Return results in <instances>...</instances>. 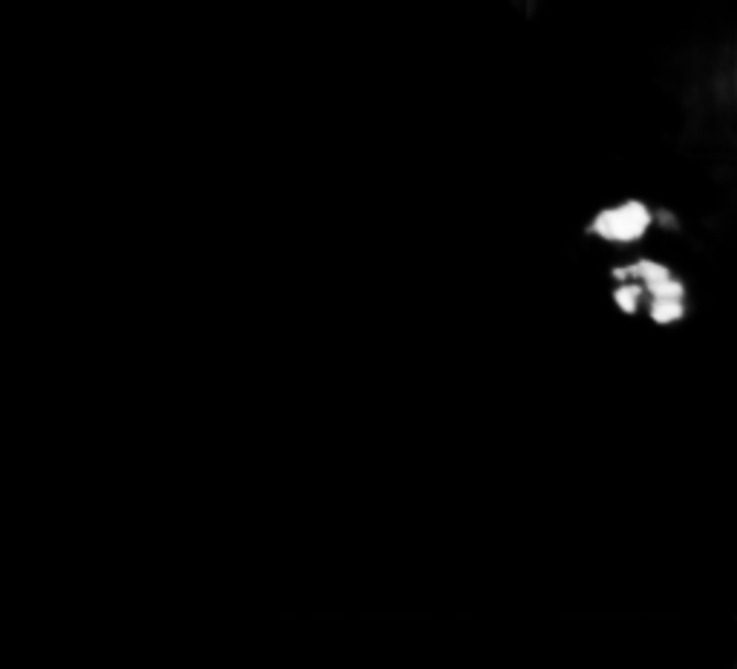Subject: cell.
<instances>
[{"label":"cell","instance_id":"1","mask_svg":"<svg viewBox=\"0 0 737 669\" xmlns=\"http://www.w3.org/2000/svg\"><path fill=\"white\" fill-rule=\"evenodd\" d=\"M645 226H649V213L640 206L613 208V211L602 213L597 222L599 234L611 237V240H634Z\"/></svg>","mask_w":737,"mask_h":669}]
</instances>
